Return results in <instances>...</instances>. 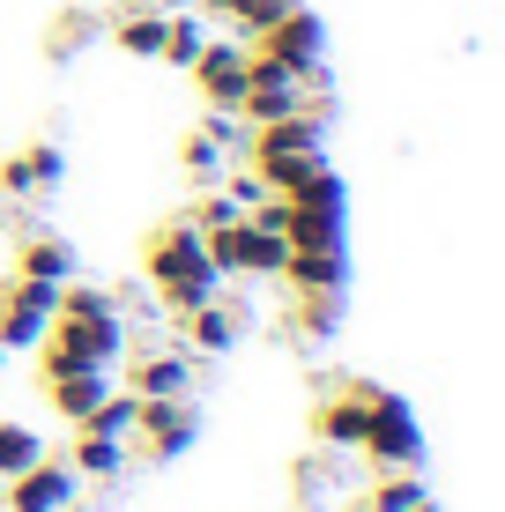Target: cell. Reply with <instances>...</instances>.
I'll use <instances>...</instances> for the list:
<instances>
[{"mask_svg": "<svg viewBox=\"0 0 505 512\" xmlns=\"http://www.w3.org/2000/svg\"><path fill=\"white\" fill-rule=\"evenodd\" d=\"M142 275H149V290L164 297V312H194L208 297H223V275H216V260H208V245H201V231L186 216H171V223L149 231Z\"/></svg>", "mask_w": 505, "mask_h": 512, "instance_id": "cell-1", "label": "cell"}, {"mask_svg": "<svg viewBox=\"0 0 505 512\" xmlns=\"http://www.w3.org/2000/svg\"><path fill=\"white\" fill-rule=\"evenodd\" d=\"M357 453L379 475L387 468H424V423H416V409L402 394H387L379 379H364V438H357Z\"/></svg>", "mask_w": 505, "mask_h": 512, "instance_id": "cell-2", "label": "cell"}, {"mask_svg": "<svg viewBox=\"0 0 505 512\" xmlns=\"http://www.w3.org/2000/svg\"><path fill=\"white\" fill-rule=\"evenodd\" d=\"M201 245H208V260H216L223 282L231 275H283V260H290V238L268 231V223H253V216L223 223V231H201Z\"/></svg>", "mask_w": 505, "mask_h": 512, "instance_id": "cell-3", "label": "cell"}, {"mask_svg": "<svg viewBox=\"0 0 505 512\" xmlns=\"http://www.w3.org/2000/svg\"><path fill=\"white\" fill-rule=\"evenodd\" d=\"M127 446L142 453L149 468L186 461V453L201 446V409H194V394H186V401H142V416H134V438H127Z\"/></svg>", "mask_w": 505, "mask_h": 512, "instance_id": "cell-4", "label": "cell"}, {"mask_svg": "<svg viewBox=\"0 0 505 512\" xmlns=\"http://www.w3.org/2000/svg\"><path fill=\"white\" fill-rule=\"evenodd\" d=\"M52 305H60V282L8 275V282H0V349H8V357L38 349V342H45V327H52Z\"/></svg>", "mask_w": 505, "mask_h": 512, "instance_id": "cell-5", "label": "cell"}, {"mask_svg": "<svg viewBox=\"0 0 505 512\" xmlns=\"http://www.w3.org/2000/svg\"><path fill=\"white\" fill-rule=\"evenodd\" d=\"M194 75V90L208 112H238V97H246V75H253V45L246 38H208L201 60L186 67Z\"/></svg>", "mask_w": 505, "mask_h": 512, "instance_id": "cell-6", "label": "cell"}, {"mask_svg": "<svg viewBox=\"0 0 505 512\" xmlns=\"http://www.w3.org/2000/svg\"><path fill=\"white\" fill-rule=\"evenodd\" d=\"M253 52H260V60H275V67H290V75H312V67H327V15H312L298 0L275 30H260V38H253Z\"/></svg>", "mask_w": 505, "mask_h": 512, "instance_id": "cell-7", "label": "cell"}, {"mask_svg": "<svg viewBox=\"0 0 505 512\" xmlns=\"http://www.w3.org/2000/svg\"><path fill=\"white\" fill-rule=\"evenodd\" d=\"M82 483L67 461H30L23 475H8L0 483V512H75Z\"/></svg>", "mask_w": 505, "mask_h": 512, "instance_id": "cell-8", "label": "cell"}, {"mask_svg": "<svg viewBox=\"0 0 505 512\" xmlns=\"http://www.w3.org/2000/svg\"><path fill=\"white\" fill-rule=\"evenodd\" d=\"M60 179H67L60 141H23V149L0 164V193H8V201H45V193H60Z\"/></svg>", "mask_w": 505, "mask_h": 512, "instance_id": "cell-9", "label": "cell"}, {"mask_svg": "<svg viewBox=\"0 0 505 512\" xmlns=\"http://www.w3.org/2000/svg\"><path fill=\"white\" fill-rule=\"evenodd\" d=\"M119 364H127V394L134 401H186V394H194V357H186V349L119 357Z\"/></svg>", "mask_w": 505, "mask_h": 512, "instance_id": "cell-10", "label": "cell"}, {"mask_svg": "<svg viewBox=\"0 0 505 512\" xmlns=\"http://www.w3.org/2000/svg\"><path fill=\"white\" fill-rule=\"evenodd\" d=\"M186 327V357H231L238 342H246V312L231 305V297H208V305L179 312Z\"/></svg>", "mask_w": 505, "mask_h": 512, "instance_id": "cell-11", "label": "cell"}, {"mask_svg": "<svg viewBox=\"0 0 505 512\" xmlns=\"http://www.w3.org/2000/svg\"><path fill=\"white\" fill-rule=\"evenodd\" d=\"M283 282L290 290H350V245H290L283 260Z\"/></svg>", "mask_w": 505, "mask_h": 512, "instance_id": "cell-12", "label": "cell"}, {"mask_svg": "<svg viewBox=\"0 0 505 512\" xmlns=\"http://www.w3.org/2000/svg\"><path fill=\"white\" fill-rule=\"evenodd\" d=\"M312 438H320L327 453H357V438H364V379H350L342 394H327L320 409H312Z\"/></svg>", "mask_w": 505, "mask_h": 512, "instance_id": "cell-13", "label": "cell"}, {"mask_svg": "<svg viewBox=\"0 0 505 512\" xmlns=\"http://www.w3.org/2000/svg\"><path fill=\"white\" fill-rule=\"evenodd\" d=\"M134 461L127 438H97V431H75V446H67V468H75V483H119Z\"/></svg>", "mask_w": 505, "mask_h": 512, "instance_id": "cell-14", "label": "cell"}, {"mask_svg": "<svg viewBox=\"0 0 505 512\" xmlns=\"http://www.w3.org/2000/svg\"><path fill=\"white\" fill-rule=\"evenodd\" d=\"M15 275H38V282H75L82 275V253L67 238H52V231H38V238H15Z\"/></svg>", "mask_w": 505, "mask_h": 512, "instance_id": "cell-15", "label": "cell"}, {"mask_svg": "<svg viewBox=\"0 0 505 512\" xmlns=\"http://www.w3.org/2000/svg\"><path fill=\"white\" fill-rule=\"evenodd\" d=\"M112 386H119V372H67V379H45V401H52V416L82 423Z\"/></svg>", "mask_w": 505, "mask_h": 512, "instance_id": "cell-16", "label": "cell"}, {"mask_svg": "<svg viewBox=\"0 0 505 512\" xmlns=\"http://www.w3.org/2000/svg\"><path fill=\"white\" fill-rule=\"evenodd\" d=\"M283 238L290 245H350V208H298L290 201Z\"/></svg>", "mask_w": 505, "mask_h": 512, "instance_id": "cell-17", "label": "cell"}, {"mask_svg": "<svg viewBox=\"0 0 505 512\" xmlns=\"http://www.w3.org/2000/svg\"><path fill=\"white\" fill-rule=\"evenodd\" d=\"M112 45L127 52V60H156V52H164V8H149V0H142V8H127L112 23Z\"/></svg>", "mask_w": 505, "mask_h": 512, "instance_id": "cell-18", "label": "cell"}, {"mask_svg": "<svg viewBox=\"0 0 505 512\" xmlns=\"http://www.w3.org/2000/svg\"><path fill=\"white\" fill-rule=\"evenodd\" d=\"M201 45H208V15H201V8L164 15V52H156L164 67H194V60H201Z\"/></svg>", "mask_w": 505, "mask_h": 512, "instance_id": "cell-19", "label": "cell"}, {"mask_svg": "<svg viewBox=\"0 0 505 512\" xmlns=\"http://www.w3.org/2000/svg\"><path fill=\"white\" fill-rule=\"evenodd\" d=\"M424 498H431V483L416 468H387L372 490H364V512H416Z\"/></svg>", "mask_w": 505, "mask_h": 512, "instance_id": "cell-20", "label": "cell"}, {"mask_svg": "<svg viewBox=\"0 0 505 512\" xmlns=\"http://www.w3.org/2000/svg\"><path fill=\"white\" fill-rule=\"evenodd\" d=\"M179 171H186L194 186H216L223 171H231V149H223V141L208 134V127H194V134L179 141Z\"/></svg>", "mask_w": 505, "mask_h": 512, "instance_id": "cell-21", "label": "cell"}, {"mask_svg": "<svg viewBox=\"0 0 505 512\" xmlns=\"http://www.w3.org/2000/svg\"><path fill=\"white\" fill-rule=\"evenodd\" d=\"M30 461H45V438L30 431V423L0 416V483H8V475H23Z\"/></svg>", "mask_w": 505, "mask_h": 512, "instance_id": "cell-22", "label": "cell"}, {"mask_svg": "<svg viewBox=\"0 0 505 512\" xmlns=\"http://www.w3.org/2000/svg\"><path fill=\"white\" fill-rule=\"evenodd\" d=\"M342 327V297L335 290H298V334L305 342H335Z\"/></svg>", "mask_w": 505, "mask_h": 512, "instance_id": "cell-23", "label": "cell"}, {"mask_svg": "<svg viewBox=\"0 0 505 512\" xmlns=\"http://www.w3.org/2000/svg\"><path fill=\"white\" fill-rule=\"evenodd\" d=\"M82 45H97V15H90V8H67L60 23H52V38H45V52H52V60H75Z\"/></svg>", "mask_w": 505, "mask_h": 512, "instance_id": "cell-24", "label": "cell"}, {"mask_svg": "<svg viewBox=\"0 0 505 512\" xmlns=\"http://www.w3.org/2000/svg\"><path fill=\"white\" fill-rule=\"evenodd\" d=\"M149 8H164V15H179V8H201V0H149Z\"/></svg>", "mask_w": 505, "mask_h": 512, "instance_id": "cell-25", "label": "cell"}, {"mask_svg": "<svg viewBox=\"0 0 505 512\" xmlns=\"http://www.w3.org/2000/svg\"><path fill=\"white\" fill-rule=\"evenodd\" d=\"M0 372H8V349H0Z\"/></svg>", "mask_w": 505, "mask_h": 512, "instance_id": "cell-26", "label": "cell"}]
</instances>
